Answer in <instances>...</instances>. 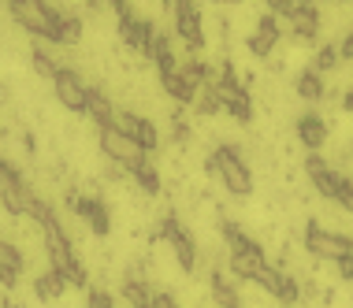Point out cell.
Wrapping results in <instances>:
<instances>
[{
	"instance_id": "9c48e42d",
	"label": "cell",
	"mask_w": 353,
	"mask_h": 308,
	"mask_svg": "<svg viewBox=\"0 0 353 308\" xmlns=\"http://www.w3.org/2000/svg\"><path fill=\"white\" fill-rule=\"evenodd\" d=\"M256 286H261L268 297H275L279 305H286V308H294L301 301V283L294 278L286 267H275V264H264V271L256 275Z\"/></svg>"
},
{
	"instance_id": "b9f144b4",
	"label": "cell",
	"mask_w": 353,
	"mask_h": 308,
	"mask_svg": "<svg viewBox=\"0 0 353 308\" xmlns=\"http://www.w3.org/2000/svg\"><path fill=\"white\" fill-rule=\"evenodd\" d=\"M238 308H242V305H238Z\"/></svg>"
},
{
	"instance_id": "7402d4cb",
	"label": "cell",
	"mask_w": 353,
	"mask_h": 308,
	"mask_svg": "<svg viewBox=\"0 0 353 308\" xmlns=\"http://www.w3.org/2000/svg\"><path fill=\"white\" fill-rule=\"evenodd\" d=\"M63 290H68V278H63L60 271H52V267H45L41 275L34 278V297L41 305H52V301H60Z\"/></svg>"
},
{
	"instance_id": "8fae6325",
	"label": "cell",
	"mask_w": 353,
	"mask_h": 308,
	"mask_svg": "<svg viewBox=\"0 0 353 308\" xmlns=\"http://www.w3.org/2000/svg\"><path fill=\"white\" fill-rule=\"evenodd\" d=\"M52 93H56V101H60L68 112L85 115V97H90V85L82 82V74L74 71V67H60V74L52 79Z\"/></svg>"
},
{
	"instance_id": "836d02e7",
	"label": "cell",
	"mask_w": 353,
	"mask_h": 308,
	"mask_svg": "<svg viewBox=\"0 0 353 308\" xmlns=\"http://www.w3.org/2000/svg\"><path fill=\"white\" fill-rule=\"evenodd\" d=\"M264 8H268L272 15H279V19H290V12L298 8V0H264Z\"/></svg>"
},
{
	"instance_id": "4fadbf2b",
	"label": "cell",
	"mask_w": 353,
	"mask_h": 308,
	"mask_svg": "<svg viewBox=\"0 0 353 308\" xmlns=\"http://www.w3.org/2000/svg\"><path fill=\"white\" fill-rule=\"evenodd\" d=\"M152 37H157V26H152L149 19H141V15H134V12L119 19V41L127 45L130 52L149 56V49H152Z\"/></svg>"
},
{
	"instance_id": "44dd1931",
	"label": "cell",
	"mask_w": 353,
	"mask_h": 308,
	"mask_svg": "<svg viewBox=\"0 0 353 308\" xmlns=\"http://www.w3.org/2000/svg\"><path fill=\"white\" fill-rule=\"evenodd\" d=\"M219 234H223V242H227L231 253H264V245L256 242V238L245 234L234 219H219Z\"/></svg>"
},
{
	"instance_id": "9a60e30c",
	"label": "cell",
	"mask_w": 353,
	"mask_h": 308,
	"mask_svg": "<svg viewBox=\"0 0 353 308\" xmlns=\"http://www.w3.org/2000/svg\"><path fill=\"white\" fill-rule=\"evenodd\" d=\"M116 123H119V127L127 130L130 138H134V141H138V145L145 149V152H157V149H160V130H157V123H152L149 115H138V112H119V115H116Z\"/></svg>"
},
{
	"instance_id": "f1b7e54d",
	"label": "cell",
	"mask_w": 353,
	"mask_h": 308,
	"mask_svg": "<svg viewBox=\"0 0 353 308\" xmlns=\"http://www.w3.org/2000/svg\"><path fill=\"white\" fill-rule=\"evenodd\" d=\"M23 267H26V253L12 238L0 234V271H23Z\"/></svg>"
},
{
	"instance_id": "ba28073f",
	"label": "cell",
	"mask_w": 353,
	"mask_h": 308,
	"mask_svg": "<svg viewBox=\"0 0 353 308\" xmlns=\"http://www.w3.org/2000/svg\"><path fill=\"white\" fill-rule=\"evenodd\" d=\"M8 12H12V19L23 26L26 34L45 37V41L52 37V12H56V8H49L45 0H12Z\"/></svg>"
},
{
	"instance_id": "4dcf8cb0",
	"label": "cell",
	"mask_w": 353,
	"mask_h": 308,
	"mask_svg": "<svg viewBox=\"0 0 353 308\" xmlns=\"http://www.w3.org/2000/svg\"><path fill=\"white\" fill-rule=\"evenodd\" d=\"M30 63H34V71L41 74V79H49V82L60 74V67H63L56 56H49V49H34V52H30Z\"/></svg>"
},
{
	"instance_id": "5bb4252c",
	"label": "cell",
	"mask_w": 353,
	"mask_h": 308,
	"mask_svg": "<svg viewBox=\"0 0 353 308\" xmlns=\"http://www.w3.org/2000/svg\"><path fill=\"white\" fill-rule=\"evenodd\" d=\"M279 15H272V12H264L261 19H256V26H253V34L245 37V49H250L256 60H268V56L275 52V45H279Z\"/></svg>"
},
{
	"instance_id": "f35d334b",
	"label": "cell",
	"mask_w": 353,
	"mask_h": 308,
	"mask_svg": "<svg viewBox=\"0 0 353 308\" xmlns=\"http://www.w3.org/2000/svg\"><path fill=\"white\" fill-rule=\"evenodd\" d=\"M342 108H346V112L353 115V90H346V93H342Z\"/></svg>"
},
{
	"instance_id": "f546056e",
	"label": "cell",
	"mask_w": 353,
	"mask_h": 308,
	"mask_svg": "<svg viewBox=\"0 0 353 308\" xmlns=\"http://www.w3.org/2000/svg\"><path fill=\"white\" fill-rule=\"evenodd\" d=\"M194 108H197V115H219V112H223V97H219L216 82H208V85H201V90H197Z\"/></svg>"
},
{
	"instance_id": "e575fe53",
	"label": "cell",
	"mask_w": 353,
	"mask_h": 308,
	"mask_svg": "<svg viewBox=\"0 0 353 308\" xmlns=\"http://www.w3.org/2000/svg\"><path fill=\"white\" fill-rule=\"evenodd\" d=\"M335 205H339V208H346V212H353V178H346V182H342V189H339Z\"/></svg>"
},
{
	"instance_id": "7c38bea8",
	"label": "cell",
	"mask_w": 353,
	"mask_h": 308,
	"mask_svg": "<svg viewBox=\"0 0 353 308\" xmlns=\"http://www.w3.org/2000/svg\"><path fill=\"white\" fill-rule=\"evenodd\" d=\"M305 175H309L312 186H316V194L327 197V201H335L339 189H342V182H346V175L331 167V163L323 160L320 152H309V156H305Z\"/></svg>"
},
{
	"instance_id": "ac0fdd59",
	"label": "cell",
	"mask_w": 353,
	"mask_h": 308,
	"mask_svg": "<svg viewBox=\"0 0 353 308\" xmlns=\"http://www.w3.org/2000/svg\"><path fill=\"white\" fill-rule=\"evenodd\" d=\"M82 30H85V26H82L79 15L60 12V8L52 12V37H49L52 45H63V49H71V45L82 41Z\"/></svg>"
},
{
	"instance_id": "2e32d148",
	"label": "cell",
	"mask_w": 353,
	"mask_h": 308,
	"mask_svg": "<svg viewBox=\"0 0 353 308\" xmlns=\"http://www.w3.org/2000/svg\"><path fill=\"white\" fill-rule=\"evenodd\" d=\"M286 26H290V34L298 37L301 45H312V41H316V34H320V12H316V0H298V8L290 12Z\"/></svg>"
},
{
	"instance_id": "30bf717a",
	"label": "cell",
	"mask_w": 353,
	"mask_h": 308,
	"mask_svg": "<svg viewBox=\"0 0 353 308\" xmlns=\"http://www.w3.org/2000/svg\"><path fill=\"white\" fill-rule=\"evenodd\" d=\"M68 208L82 219L85 227L93 230L97 238H108L112 234V212L101 197H90V194H68Z\"/></svg>"
},
{
	"instance_id": "52a82bcc",
	"label": "cell",
	"mask_w": 353,
	"mask_h": 308,
	"mask_svg": "<svg viewBox=\"0 0 353 308\" xmlns=\"http://www.w3.org/2000/svg\"><path fill=\"white\" fill-rule=\"evenodd\" d=\"M171 19H175L179 41H183L186 49L197 56V52L205 49V23H201V8H197V0H175V12H171Z\"/></svg>"
},
{
	"instance_id": "484cf974",
	"label": "cell",
	"mask_w": 353,
	"mask_h": 308,
	"mask_svg": "<svg viewBox=\"0 0 353 308\" xmlns=\"http://www.w3.org/2000/svg\"><path fill=\"white\" fill-rule=\"evenodd\" d=\"M130 178H134V186L145 197H157L160 189H164V186H160V171H157V163H152V160H141L138 167H130Z\"/></svg>"
},
{
	"instance_id": "d590c367",
	"label": "cell",
	"mask_w": 353,
	"mask_h": 308,
	"mask_svg": "<svg viewBox=\"0 0 353 308\" xmlns=\"http://www.w3.org/2000/svg\"><path fill=\"white\" fill-rule=\"evenodd\" d=\"M339 56H342V60H346V63L353 60V30H350V34H346V37H342V41H339Z\"/></svg>"
},
{
	"instance_id": "7a4b0ae2",
	"label": "cell",
	"mask_w": 353,
	"mask_h": 308,
	"mask_svg": "<svg viewBox=\"0 0 353 308\" xmlns=\"http://www.w3.org/2000/svg\"><path fill=\"white\" fill-rule=\"evenodd\" d=\"M216 90L223 97V112L231 115L234 123H250L253 119V97H250V85L238 79V67L231 60H223L216 67Z\"/></svg>"
},
{
	"instance_id": "60d3db41",
	"label": "cell",
	"mask_w": 353,
	"mask_h": 308,
	"mask_svg": "<svg viewBox=\"0 0 353 308\" xmlns=\"http://www.w3.org/2000/svg\"><path fill=\"white\" fill-rule=\"evenodd\" d=\"M4 4H12V0H4Z\"/></svg>"
},
{
	"instance_id": "4316f807",
	"label": "cell",
	"mask_w": 353,
	"mask_h": 308,
	"mask_svg": "<svg viewBox=\"0 0 353 308\" xmlns=\"http://www.w3.org/2000/svg\"><path fill=\"white\" fill-rule=\"evenodd\" d=\"M294 90H298V97H301L305 104L323 101V74L312 71V67H305V71L298 74V82H294Z\"/></svg>"
},
{
	"instance_id": "8992f818",
	"label": "cell",
	"mask_w": 353,
	"mask_h": 308,
	"mask_svg": "<svg viewBox=\"0 0 353 308\" xmlns=\"http://www.w3.org/2000/svg\"><path fill=\"white\" fill-rule=\"evenodd\" d=\"M305 249H309V256H316V260L339 264V260L353 256V238L350 234H335V230L320 227L316 219H309V223H305Z\"/></svg>"
},
{
	"instance_id": "d6a6232c",
	"label": "cell",
	"mask_w": 353,
	"mask_h": 308,
	"mask_svg": "<svg viewBox=\"0 0 353 308\" xmlns=\"http://www.w3.org/2000/svg\"><path fill=\"white\" fill-rule=\"evenodd\" d=\"M85 308H116V297L104 290V286H93V290L85 294Z\"/></svg>"
},
{
	"instance_id": "83f0119b",
	"label": "cell",
	"mask_w": 353,
	"mask_h": 308,
	"mask_svg": "<svg viewBox=\"0 0 353 308\" xmlns=\"http://www.w3.org/2000/svg\"><path fill=\"white\" fill-rule=\"evenodd\" d=\"M149 60L157 63V71H175V49H171V37L168 34H160L157 30V37H152V49H149Z\"/></svg>"
},
{
	"instance_id": "6da1fadb",
	"label": "cell",
	"mask_w": 353,
	"mask_h": 308,
	"mask_svg": "<svg viewBox=\"0 0 353 308\" xmlns=\"http://www.w3.org/2000/svg\"><path fill=\"white\" fill-rule=\"evenodd\" d=\"M205 171L223 182V189L231 197H250L253 194V171H250V163H245V152L238 145H231V141H223V145H216L208 152Z\"/></svg>"
},
{
	"instance_id": "cb8c5ba5",
	"label": "cell",
	"mask_w": 353,
	"mask_h": 308,
	"mask_svg": "<svg viewBox=\"0 0 353 308\" xmlns=\"http://www.w3.org/2000/svg\"><path fill=\"white\" fill-rule=\"evenodd\" d=\"M85 115H90L97 127H108V123H116V108H112L108 93L97 90V85H90V97H85Z\"/></svg>"
},
{
	"instance_id": "603a6c76",
	"label": "cell",
	"mask_w": 353,
	"mask_h": 308,
	"mask_svg": "<svg viewBox=\"0 0 353 308\" xmlns=\"http://www.w3.org/2000/svg\"><path fill=\"white\" fill-rule=\"evenodd\" d=\"M123 301L127 308H157V290L145 278H123Z\"/></svg>"
},
{
	"instance_id": "e0dca14e",
	"label": "cell",
	"mask_w": 353,
	"mask_h": 308,
	"mask_svg": "<svg viewBox=\"0 0 353 308\" xmlns=\"http://www.w3.org/2000/svg\"><path fill=\"white\" fill-rule=\"evenodd\" d=\"M160 90H164L168 101H175L179 108H194V101H197V85L183 74V67H175V71H160Z\"/></svg>"
},
{
	"instance_id": "277c9868",
	"label": "cell",
	"mask_w": 353,
	"mask_h": 308,
	"mask_svg": "<svg viewBox=\"0 0 353 308\" xmlns=\"http://www.w3.org/2000/svg\"><path fill=\"white\" fill-rule=\"evenodd\" d=\"M97 145L101 152L108 156L112 163H119V167H127V175H130V167H138L141 160H149V152L138 145L134 138H130L127 130L119 127V123H108V127H97Z\"/></svg>"
},
{
	"instance_id": "3957f363",
	"label": "cell",
	"mask_w": 353,
	"mask_h": 308,
	"mask_svg": "<svg viewBox=\"0 0 353 308\" xmlns=\"http://www.w3.org/2000/svg\"><path fill=\"white\" fill-rule=\"evenodd\" d=\"M160 238L168 242V253L175 256V264H179V271L183 275H194L197 271V242H194V234L183 227V219L175 216V212H168V216H160Z\"/></svg>"
},
{
	"instance_id": "d6986e66",
	"label": "cell",
	"mask_w": 353,
	"mask_h": 308,
	"mask_svg": "<svg viewBox=\"0 0 353 308\" xmlns=\"http://www.w3.org/2000/svg\"><path fill=\"white\" fill-rule=\"evenodd\" d=\"M298 141L309 152L323 149V141H327V123H323V115H316V112H305L301 115V119H298Z\"/></svg>"
},
{
	"instance_id": "5b68a950",
	"label": "cell",
	"mask_w": 353,
	"mask_h": 308,
	"mask_svg": "<svg viewBox=\"0 0 353 308\" xmlns=\"http://www.w3.org/2000/svg\"><path fill=\"white\" fill-rule=\"evenodd\" d=\"M34 205V189L26 186L23 171L15 167L12 160H0V208L15 219H26Z\"/></svg>"
},
{
	"instance_id": "74e56055",
	"label": "cell",
	"mask_w": 353,
	"mask_h": 308,
	"mask_svg": "<svg viewBox=\"0 0 353 308\" xmlns=\"http://www.w3.org/2000/svg\"><path fill=\"white\" fill-rule=\"evenodd\" d=\"M171 138H175V141H186V138H190V127L179 119V115H175V130H171Z\"/></svg>"
},
{
	"instance_id": "ab89813d",
	"label": "cell",
	"mask_w": 353,
	"mask_h": 308,
	"mask_svg": "<svg viewBox=\"0 0 353 308\" xmlns=\"http://www.w3.org/2000/svg\"><path fill=\"white\" fill-rule=\"evenodd\" d=\"M4 308H26V305H23V301H8Z\"/></svg>"
},
{
	"instance_id": "d4e9b609",
	"label": "cell",
	"mask_w": 353,
	"mask_h": 308,
	"mask_svg": "<svg viewBox=\"0 0 353 308\" xmlns=\"http://www.w3.org/2000/svg\"><path fill=\"white\" fill-rule=\"evenodd\" d=\"M208 290H212L216 308H238V305H242V294H238V286H234L223 271H212V278H208Z\"/></svg>"
},
{
	"instance_id": "8d00e7d4",
	"label": "cell",
	"mask_w": 353,
	"mask_h": 308,
	"mask_svg": "<svg viewBox=\"0 0 353 308\" xmlns=\"http://www.w3.org/2000/svg\"><path fill=\"white\" fill-rule=\"evenodd\" d=\"M104 4H108L119 19H123V15H130V0H104Z\"/></svg>"
},
{
	"instance_id": "1f68e13d",
	"label": "cell",
	"mask_w": 353,
	"mask_h": 308,
	"mask_svg": "<svg viewBox=\"0 0 353 308\" xmlns=\"http://www.w3.org/2000/svg\"><path fill=\"white\" fill-rule=\"evenodd\" d=\"M339 63H342V56H339V45H320V49H316V60H312V71H320V74H331Z\"/></svg>"
},
{
	"instance_id": "ffe728a7",
	"label": "cell",
	"mask_w": 353,
	"mask_h": 308,
	"mask_svg": "<svg viewBox=\"0 0 353 308\" xmlns=\"http://www.w3.org/2000/svg\"><path fill=\"white\" fill-rule=\"evenodd\" d=\"M264 253H227V271L242 283H256V275L264 271Z\"/></svg>"
}]
</instances>
